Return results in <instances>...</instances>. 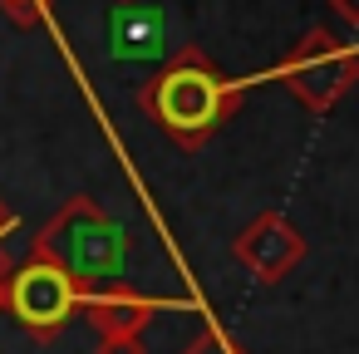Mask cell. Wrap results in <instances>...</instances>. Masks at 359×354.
<instances>
[{
	"instance_id": "6da1fadb",
	"label": "cell",
	"mask_w": 359,
	"mask_h": 354,
	"mask_svg": "<svg viewBox=\"0 0 359 354\" xmlns=\"http://www.w3.org/2000/svg\"><path fill=\"white\" fill-rule=\"evenodd\" d=\"M256 79H231L222 74L197 45L177 50L143 89H138V109L182 148H202L236 109V99L251 89Z\"/></svg>"
},
{
	"instance_id": "7a4b0ae2",
	"label": "cell",
	"mask_w": 359,
	"mask_h": 354,
	"mask_svg": "<svg viewBox=\"0 0 359 354\" xmlns=\"http://www.w3.org/2000/svg\"><path fill=\"white\" fill-rule=\"evenodd\" d=\"M35 261H50L55 271H65L74 280L79 300L99 295V290H114V285H128L123 280V271H128V236L89 197H74L35 236Z\"/></svg>"
},
{
	"instance_id": "3957f363",
	"label": "cell",
	"mask_w": 359,
	"mask_h": 354,
	"mask_svg": "<svg viewBox=\"0 0 359 354\" xmlns=\"http://www.w3.org/2000/svg\"><path fill=\"white\" fill-rule=\"evenodd\" d=\"M261 79H280L310 114H325V109H334V104L354 89V79H359V40H339L334 30L315 25V30H305V35L290 45V55H285L271 74H256V84H261Z\"/></svg>"
},
{
	"instance_id": "277c9868",
	"label": "cell",
	"mask_w": 359,
	"mask_h": 354,
	"mask_svg": "<svg viewBox=\"0 0 359 354\" xmlns=\"http://www.w3.org/2000/svg\"><path fill=\"white\" fill-rule=\"evenodd\" d=\"M0 310H11L35 339H60V329L79 315V290L50 261H25L0 280Z\"/></svg>"
},
{
	"instance_id": "5b68a950",
	"label": "cell",
	"mask_w": 359,
	"mask_h": 354,
	"mask_svg": "<svg viewBox=\"0 0 359 354\" xmlns=\"http://www.w3.org/2000/svg\"><path fill=\"white\" fill-rule=\"evenodd\" d=\"M300 256H305V241L280 212L256 217L236 236V261H246V271H256V280H280L285 271L300 266Z\"/></svg>"
},
{
	"instance_id": "8992f818",
	"label": "cell",
	"mask_w": 359,
	"mask_h": 354,
	"mask_svg": "<svg viewBox=\"0 0 359 354\" xmlns=\"http://www.w3.org/2000/svg\"><path fill=\"white\" fill-rule=\"evenodd\" d=\"M114 60H163L168 55V20L153 6H118L109 20Z\"/></svg>"
},
{
	"instance_id": "52a82bcc",
	"label": "cell",
	"mask_w": 359,
	"mask_h": 354,
	"mask_svg": "<svg viewBox=\"0 0 359 354\" xmlns=\"http://www.w3.org/2000/svg\"><path fill=\"white\" fill-rule=\"evenodd\" d=\"M79 310L89 315V325L104 334V339H118V334H143V325L163 310L158 300L128 290V285H114V290H99V295H84Z\"/></svg>"
},
{
	"instance_id": "ba28073f",
	"label": "cell",
	"mask_w": 359,
	"mask_h": 354,
	"mask_svg": "<svg viewBox=\"0 0 359 354\" xmlns=\"http://www.w3.org/2000/svg\"><path fill=\"white\" fill-rule=\"evenodd\" d=\"M0 11H6V20H15V25H40L50 15V0H0Z\"/></svg>"
},
{
	"instance_id": "9c48e42d",
	"label": "cell",
	"mask_w": 359,
	"mask_h": 354,
	"mask_svg": "<svg viewBox=\"0 0 359 354\" xmlns=\"http://www.w3.org/2000/svg\"><path fill=\"white\" fill-rule=\"evenodd\" d=\"M187 354H236V349L226 344V334H217V329H207L202 339H192V344H187Z\"/></svg>"
},
{
	"instance_id": "30bf717a",
	"label": "cell",
	"mask_w": 359,
	"mask_h": 354,
	"mask_svg": "<svg viewBox=\"0 0 359 354\" xmlns=\"http://www.w3.org/2000/svg\"><path fill=\"white\" fill-rule=\"evenodd\" d=\"M104 354H143V339H138V334H118V339H104Z\"/></svg>"
},
{
	"instance_id": "8fae6325",
	"label": "cell",
	"mask_w": 359,
	"mask_h": 354,
	"mask_svg": "<svg viewBox=\"0 0 359 354\" xmlns=\"http://www.w3.org/2000/svg\"><path fill=\"white\" fill-rule=\"evenodd\" d=\"M330 11H334L349 30H359V0H330Z\"/></svg>"
},
{
	"instance_id": "7c38bea8",
	"label": "cell",
	"mask_w": 359,
	"mask_h": 354,
	"mask_svg": "<svg viewBox=\"0 0 359 354\" xmlns=\"http://www.w3.org/2000/svg\"><path fill=\"white\" fill-rule=\"evenodd\" d=\"M11 231H15V212H11L6 202H0V241H6Z\"/></svg>"
},
{
	"instance_id": "4fadbf2b",
	"label": "cell",
	"mask_w": 359,
	"mask_h": 354,
	"mask_svg": "<svg viewBox=\"0 0 359 354\" xmlns=\"http://www.w3.org/2000/svg\"><path fill=\"white\" fill-rule=\"evenodd\" d=\"M118 6H133V0H118Z\"/></svg>"
}]
</instances>
